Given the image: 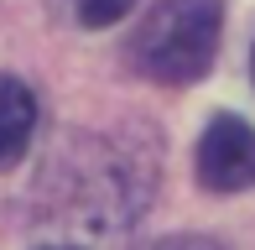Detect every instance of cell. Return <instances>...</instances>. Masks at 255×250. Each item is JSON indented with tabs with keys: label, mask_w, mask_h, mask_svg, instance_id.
I'll use <instances>...</instances> for the list:
<instances>
[{
	"label": "cell",
	"mask_w": 255,
	"mask_h": 250,
	"mask_svg": "<svg viewBox=\"0 0 255 250\" xmlns=\"http://www.w3.org/2000/svg\"><path fill=\"white\" fill-rule=\"evenodd\" d=\"M224 5L219 0H161L130 37V58L156 84H193L214 68Z\"/></svg>",
	"instance_id": "6da1fadb"
},
{
	"label": "cell",
	"mask_w": 255,
	"mask_h": 250,
	"mask_svg": "<svg viewBox=\"0 0 255 250\" xmlns=\"http://www.w3.org/2000/svg\"><path fill=\"white\" fill-rule=\"evenodd\" d=\"M198 177L214 193H245L255 188V130L240 115L208 120L198 141Z\"/></svg>",
	"instance_id": "7a4b0ae2"
},
{
	"label": "cell",
	"mask_w": 255,
	"mask_h": 250,
	"mask_svg": "<svg viewBox=\"0 0 255 250\" xmlns=\"http://www.w3.org/2000/svg\"><path fill=\"white\" fill-rule=\"evenodd\" d=\"M37 130V99L21 78L0 73V167H16Z\"/></svg>",
	"instance_id": "3957f363"
},
{
	"label": "cell",
	"mask_w": 255,
	"mask_h": 250,
	"mask_svg": "<svg viewBox=\"0 0 255 250\" xmlns=\"http://www.w3.org/2000/svg\"><path fill=\"white\" fill-rule=\"evenodd\" d=\"M130 5L135 0H73V16L84 21V26H115Z\"/></svg>",
	"instance_id": "277c9868"
},
{
	"label": "cell",
	"mask_w": 255,
	"mask_h": 250,
	"mask_svg": "<svg viewBox=\"0 0 255 250\" xmlns=\"http://www.w3.org/2000/svg\"><path fill=\"white\" fill-rule=\"evenodd\" d=\"M52 250H73V245H52Z\"/></svg>",
	"instance_id": "5b68a950"
},
{
	"label": "cell",
	"mask_w": 255,
	"mask_h": 250,
	"mask_svg": "<svg viewBox=\"0 0 255 250\" xmlns=\"http://www.w3.org/2000/svg\"><path fill=\"white\" fill-rule=\"evenodd\" d=\"M250 73H255V58H250Z\"/></svg>",
	"instance_id": "8992f818"
}]
</instances>
